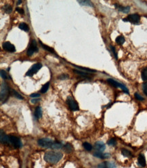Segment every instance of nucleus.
Returning a JSON list of instances; mask_svg holds the SVG:
<instances>
[{"label":"nucleus","instance_id":"nucleus-1","mask_svg":"<svg viewBox=\"0 0 147 168\" xmlns=\"http://www.w3.org/2000/svg\"><path fill=\"white\" fill-rule=\"evenodd\" d=\"M38 144L43 148H50L55 149H60L62 148L63 145L58 142H54L53 140L49 138H42L38 140Z\"/></svg>","mask_w":147,"mask_h":168},{"label":"nucleus","instance_id":"nucleus-2","mask_svg":"<svg viewBox=\"0 0 147 168\" xmlns=\"http://www.w3.org/2000/svg\"><path fill=\"white\" fill-rule=\"evenodd\" d=\"M63 154L59 152H47L44 154V160L50 163H56L63 158Z\"/></svg>","mask_w":147,"mask_h":168},{"label":"nucleus","instance_id":"nucleus-3","mask_svg":"<svg viewBox=\"0 0 147 168\" xmlns=\"http://www.w3.org/2000/svg\"><path fill=\"white\" fill-rule=\"evenodd\" d=\"M8 93H9V89H8V85L6 83H2L1 85V101L2 103L4 102L7 99Z\"/></svg>","mask_w":147,"mask_h":168},{"label":"nucleus","instance_id":"nucleus-4","mask_svg":"<svg viewBox=\"0 0 147 168\" xmlns=\"http://www.w3.org/2000/svg\"><path fill=\"white\" fill-rule=\"evenodd\" d=\"M9 142L14 148H18L21 147V142H20V139L16 136H12V135L9 136Z\"/></svg>","mask_w":147,"mask_h":168},{"label":"nucleus","instance_id":"nucleus-5","mask_svg":"<svg viewBox=\"0 0 147 168\" xmlns=\"http://www.w3.org/2000/svg\"><path fill=\"white\" fill-rule=\"evenodd\" d=\"M107 82H109L110 85H113V87H119V88H121L122 90H123L125 93H129V91H128V89L126 88V87H125L124 85H122V84L119 83V82H118L115 81V80H114L111 79V78H109V79L107 80Z\"/></svg>","mask_w":147,"mask_h":168},{"label":"nucleus","instance_id":"nucleus-6","mask_svg":"<svg viewBox=\"0 0 147 168\" xmlns=\"http://www.w3.org/2000/svg\"><path fill=\"white\" fill-rule=\"evenodd\" d=\"M41 67H42V65H41V63H35V64L33 65L32 67L26 72V75L28 76H32L33 74L37 73V72L41 68Z\"/></svg>","mask_w":147,"mask_h":168},{"label":"nucleus","instance_id":"nucleus-7","mask_svg":"<svg viewBox=\"0 0 147 168\" xmlns=\"http://www.w3.org/2000/svg\"><path fill=\"white\" fill-rule=\"evenodd\" d=\"M67 104L69 105V107L71 110L73 111H77L79 110V106L78 104L77 103V101L73 99L71 97H68L67 100Z\"/></svg>","mask_w":147,"mask_h":168},{"label":"nucleus","instance_id":"nucleus-8","mask_svg":"<svg viewBox=\"0 0 147 168\" xmlns=\"http://www.w3.org/2000/svg\"><path fill=\"white\" fill-rule=\"evenodd\" d=\"M123 20L125 22L129 21L131 23H134V24H137L140 21V16L137 14H130V15L127 16V18H124Z\"/></svg>","mask_w":147,"mask_h":168},{"label":"nucleus","instance_id":"nucleus-9","mask_svg":"<svg viewBox=\"0 0 147 168\" xmlns=\"http://www.w3.org/2000/svg\"><path fill=\"white\" fill-rule=\"evenodd\" d=\"M37 51H38V49H37V46L36 41L33 40L32 42H31V44L30 45V46H29L28 51H27V55L28 56H31L35 52H37Z\"/></svg>","mask_w":147,"mask_h":168},{"label":"nucleus","instance_id":"nucleus-10","mask_svg":"<svg viewBox=\"0 0 147 168\" xmlns=\"http://www.w3.org/2000/svg\"><path fill=\"white\" fill-rule=\"evenodd\" d=\"M3 49L10 53H14L16 51L15 46L9 42H6L3 44Z\"/></svg>","mask_w":147,"mask_h":168},{"label":"nucleus","instance_id":"nucleus-11","mask_svg":"<svg viewBox=\"0 0 147 168\" xmlns=\"http://www.w3.org/2000/svg\"><path fill=\"white\" fill-rule=\"evenodd\" d=\"M98 168H116V165L113 162H104L99 164Z\"/></svg>","mask_w":147,"mask_h":168},{"label":"nucleus","instance_id":"nucleus-12","mask_svg":"<svg viewBox=\"0 0 147 168\" xmlns=\"http://www.w3.org/2000/svg\"><path fill=\"white\" fill-rule=\"evenodd\" d=\"M0 139H1V143L2 144H8L9 143V137L5 134L2 130H1V135H0Z\"/></svg>","mask_w":147,"mask_h":168},{"label":"nucleus","instance_id":"nucleus-13","mask_svg":"<svg viewBox=\"0 0 147 168\" xmlns=\"http://www.w3.org/2000/svg\"><path fill=\"white\" fill-rule=\"evenodd\" d=\"M95 148L98 151L102 152V151L105 150V144L102 142H97L95 144Z\"/></svg>","mask_w":147,"mask_h":168},{"label":"nucleus","instance_id":"nucleus-14","mask_svg":"<svg viewBox=\"0 0 147 168\" xmlns=\"http://www.w3.org/2000/svg\"><path fill=\"white\" fill-rule=\"evenodd\" d=\"M138 163H139L140 165L142 167H144L146 166L145 157H144L143 154H140L139 156H138Z\"/></svg>","mask_w":147,"mask_h":168},{"label":"nucleus","instance_id":"nucleus-15","mask_svg":"<svg viewBox=\"0 0 147 168\" xmlns=\"http://www.w3.org/2000/svg\"><path fill=\"white\" fill-rule=\"evenodd\" d=\"M94 156L96 157H98V158H100V159H105V158H107V157L109 156V154H102V152L97 151V152H95L94 153Z\"/></svg>","mask_w":147,"mask_h":168},{"label":"nucleus","instance_id":"nucleus-16","mask_svg":"<svg viewBox=\"0 0 147 168\" xmlns=\"http://www.w3.org/2000/svg\"><path fill=\"white\" fill-rule=\"evenodd\" d=\"M35 116L37 118H40L41 117V116H42V110H41V108L39 106L36 107V109L35 110Z\"/></svg>","mask_w":147,"mask_h":168},{"label":"nucleus","instance_id":"nucleus-17","mask_svg":"<svg viewBox=\"0 0 147 168\" xmlns=\"http://www.w3.org/2000/svg\"><path fill=\"white\" fill-rule=\"evenodd\" d=\"M115 6H116V7L118 8V10H119V11L124 12V13H127V12H129V9H130L129 7H123V6H117V4H115Z\"/></svg>","mask_w":147,"mask_h":168},{"label":"nucleus","instance_id":"nucleus-18","mask_svg":"<svg viewBox=\"0 0 147 168\" xmlns=\"http://www.w3.org/2000/svg\"><path fill=\"white\" fill-rule=\"evenodd\" d=\"M19 28L20 29H22L23 31H28L29 30V27H28V25L24 23V22H22L19 25Z\"/></svg>","mask_w":147,"mask_h":168},{"label":"nucleus","instance_id":"nucleus-19","mask_svg":"<svg viewBox=\"0 0 147 168\" xmlns=\"http://www.w3.org/2000/svg\"><path fill=\"white\" fill-rule=\"evenodd\" d=\"M116 41V42L118 44H123V43L125 42V38H124V37L122 36V35H120V36H118L115 40Z\"/></svg>","mask_w":147,"mask_h":168},{"label":"nucleus","instance_id":"nucleus-20","mask_svg":"<svg viewBox=\"0 0 147 168\" xmlns=\"http://www.w3.org/2000/svg\"><path fill=\"white\" fill-rule=\"evenodd\" d=\"M65 152H67V153H70L73 150V148L72 145L70 144H67L65 146Z\"/></svg>","mask_w":147,"mask_h":168},{"label":"nucleus","instance_id":"nucleus-21","mask_svg":"<svg viewBox=\"0 0 147 168\" xmlns=\"http://www.w3.org/2000/svg\"><path fill=\"white\" fill-rule=\"evenodd\" d=\"M142 78L143 80L144 81H146L147 80V67L143 69V70L142 71V74H141Z\"/></svg>","mask_w":147,"mask_h":168},{"label":"nucleus","instance_id":"nucleus-22","mask_svg":"<svg viewBox=\"0 0 147 168\" xmlns=\"http://www.w3.org/2000/svg\"><path fill=\"white\" fill-rule=\"evenodd\" d=\"M83 148L86 150H87V151H91V150H92V146L90 144L87 143V142L83 143Z\"/></svg>","mask_w":147,"mask_h":168},{"label":"nucleus","instance_id":"nucleus-23","mask_svg":"<svg viewBox=\"0 0 147 168\" xmlns=\"http://www.w3.org/2000/svg\"><path fill=\"white\" fill-rule=\"evenodd\" d=\"M121 153L123 154L124 157H128L131 156V152H129V150H127V149H122L121 150Z\"/></svg>","mask_w":147,"mask_h":168},{"label":"nucleus","instance_id":"nucleus-24","mask_svg":"<svg viewBox=\"0 0 147 168\" xmlns=\"http://www.w3.org/2000/svg\"><path fill=\"white\" fill-rule=\"evenodd\" d=\"M39 42H40L41 45L42 46L43 48V49H45V50H46V51H49V52H50V53H54V51L53 50V49H52V48H50V47H49L48 46H46V45L43 44L41 42L40 40H39Z\"/></svg>","mask_w":147,"mask_h":168},{"label":"nucleus","instance_id":"nucleus-25","mask_svg":"<svg viewBox=\"0 0 147 168\" xmlns=\"http://www.w3.org/2000/svg\"><path fill=\"white\" fill-rule=\"evenodd\" d=\"M11 93H12V95H14V97H16V98H18V99H23V97H22V95H20L18 92H16V91H14V90H11Z\"/></svg>","mask_w":147,"mask_h":168},{"label":"nucleus","instance_id":"nucleus-26","mask_svg":"<svg viewBox=\"0 0 147 168\" xmlns=\"http://www.w3.org/2000/svg\"><path fill=\"white\" fill-rule=\"evenodd\" d=\"M78 2L81 6H92V4L90 1H78Z\"/></svg>","mask_w":147,"mask_h":168},{"label":"nucleus","instance_id":"nucleus-27","mask_svg":"<svg viewBox=\"0 0 147 168\" xmlns=\"http://www.w3.org/2000/svg\"><path fill=\"white\" fill-rule=\"evenodd\" d=\"M49 85H50V83L48 82V83H46L42 87H41V93H45L46 92H47L48 91V89L49 88Z\"/></svg>","mask_w":147,"mask_h":168},{"label":"nucleus","instance_id":"nucleus-28","mask_svg":"<svg viewBox=\"0 0 147 168\" xmlns=\"http://www.w3.org/2000/svg\"><path fill=\"white\" fill-rule=\"evenodd\" d=\"M73 71L74 72H75V73L78 74H79V75H81L82 76H89V74L86 73V72H82V71H78V70H77V69H73Z\"/></svg>","mask_w":147,"mask_h":168},{"label":"nucleus","instance_id":"nucleus-29","mask_svg":"<svg viewBox=\"0 0 147 168\" xmlns=\"http://www.w3.org/2000/svg\"><path fill=\"white\" fill-rule=\"evenodd\" d=\"M74 65V66H75V67H78V68H79V69L85 70V71H90V72H96V70H93V69H89V68H86V67H79V66H77V65Z\"/></svg>","mask_w":147,"mask_h":168},{"label":"nucleus","instance_id":"nucleus-30","mask_svg":"<svg viewBox=\"0 0 147 168\" xmlns=\"http://www.w3.org/2000/svg\"><path fill=\"white\" fill-rule=\"evenodd\" d=\"M116 144H117V141L115 140V139H111V140H109V142H108V144L109 145H110V146H115L116 145Z\"/></svg>","mask_w":147,"mask_h":168},{"label":"nucleus","instance_id":"nucleus-31","mask_svg":"<svg viewBox=\"0 0 147 168\" xmlns=\"http://www.w3.org/2000/svg\"><path fill=\"white\" fill-rule=\"evenodd\" d=\"M12 8H11L9 5H7V6H6L4 7V10H5V12H6V13H8V14L11 13V12H12Z\"/></svg>","mask_w":147,"mask_h":168},{"label":"nucleus","instance_id":"nucleus-32","mask_svg":"<svg viewBox=\"0 0 147 168\" xmlns=\"http://www.w3.org/2000/svg\"><path fill=\"white\" fill-rule=\"evenodd\" d=\"M0 74H1V77L2 78H4V79H6L7 78V74H6V71H4V70H1L0 71Z\"/></svg>","mask_w":147,"mask_h":168},{"label":"nucleus","instance_id":"nucleus-33","mask_svg":"<svg viewBox=\"0 0 147 168\" xmlns=\"http://www.w3.org/2000/svg\"><path fill=\"white\" fill-rule=\"evenodd\" d=\"M142 89H143L144 93L145 95H147V82H145L142 85Z\"/></svg>","mask_w":147,"mask_h":168},{"label":"nucleus","instance_id":"nucleus-34","mask_svg":"<svg viewBox=\"0 0 147 168\" xmlns=\"http://www.w3.org/2000/svg\"><path fill=\"white\" fill-rule=\"evenodd\" d=\"M135 97L136 98V99H138V100H139V101H143L144 100V98L142 97L141 95H139L138 93H135Z\"/></svg>","mask_w":147,"mask_h":168},{"label":"nucleus","instance_id":"nucleus-35","mask_svg":"<svg viewBox=\"0 0 147 168\" xmlns=\"http://www.w3.org/2000/svg\"><path fill=\"white\" fill-rule=\"evenodd\" d=\"M16 11L18 12V13H20V14H24V10H22V8H17L16 9Z\"/></svg>","mask_w":147,"mask_h":168},{"label":"nucleus","instance_id":"nucleus-36","mask_svg":"<svg viewBox=\"0 0 147 168\" xmlns=\"http://www.w3.org/2000/svg\"><path fill=\"white\" fill-rule=\"evenodd\" d=\"M40 96L39 94H37V93H33V94H31L30 95L31 97H33V98H36V97H39Z\"/></svg>","mask_w":147,"mask_h":168},{"label":"nucleus","instance_id":"nucleus-37","mask_svg":"<svg viewBox=\"0 0 147 168\" xmlns=\"http://www.w3.org/2000/svg\"><path fill=\"white\" fill-rule=\"evenodd\" d=\"M111 50H112V51H113V53H114V55H115V57H116V58H117V54H116V52H115V48H114V47H113V46H111Z\"/></svg>","mask_w":147,"mask_h":168},{"label":"nucleus","instance_id":"nucleus-38","mask_svg":"<svg viewBox=\"0 0 147 168\" xmlns=\"http://www.w3.org/2000/svg\"><path fill=\"white\" fill-rule=\"evenodd\" d=\"M39 100V99H33L31 101H32L33 103H35V102H37V101H38Z\"/></svg>","mask_w":147,"mask_h":168},{"label":"nucleus","instance_id":"nucleus-39","mask_svg":"<svg viewBox=\"0 0 147 168\" xmlns=\"http://www.w3.org/2000/svg\"><path fill=\"white\" fill-rule=\"evenodd\" d=\"M21 2H21V1H18V2H17V4H18H18H20Z\"/></svg>","mask_w":147,"mask_h":168}]
</instances>
